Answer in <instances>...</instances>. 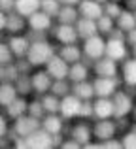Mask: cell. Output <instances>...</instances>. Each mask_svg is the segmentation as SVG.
<instances>
[{
  "instance_id": "83f0119b",
  "label": "cell",
  "mask_w": 136,
  "mask_h": 149,
  "mask_svg": "<svg viewBox=\"0 0 136 149\" xmlns=\"http://www.w3.org/2000/svg\"><path fill=\"white\" fill-rule=\"evenodd\" d=\"M77 19H80L77 6H61V10H59V13H57L55 21L57 23H64V25H76Z\"/></svg>"
},
{
  "instance_id": "4316f807",
  "label": "cell",
  "mask_w": 136,
  "mask_h": 149,
  "mask_svg": "<svg viewBox=\"0 0 136 149\" xmlns=\"http://www.w3.org/2000/svg\"><path fill=\"white\" fill-rule=\"evenodd\" d=\"M17 96H19V93H17L15 83H10V81L0 83V108L2 109L6 108V106H10Z\"/></svg>"
},
{
  "instance_id": "ac0fdd59",
  "label": "cell",
  "mask_w": 136,
  "mask_h": 149,
  "mask_svg": "<svg viewBox=\"0 0 136 149\" xmlns=\"http://www.w3.org/2000/svg\"><path fill=\"white\" fill-rule=\"evenodd\" d=\"M95 106V119H112L115 115V106H114V98L108 96H96L93 100Z\"/></svg>"
},
{
  "instance_id": "c3c4849f",
  "label": "cell",
  "mask_w": 136,
  "mask_h": 149,
  "mask_svg": "<svg viewBox=\"0 0 136 149\" xmlns=\"http://www.w3.org/2000/svg\"><path fill=\"white\" fill-rule=\"evenodd\" d=\"M8 66V64H6ZM6 66H0V83L8 81V76H6Z\"/></svg>"
},
{
  "instance_id": "60d3db41",
  "label": "cell",
  "mask_w": 136,
  "mask_h": 149,
  "mask_svg": "<svg viewBox=\"0 0 136 149\" xmlns=\"http://www.w3.org/2000/svg\"><path fill=\"white\" fill-rule=\"evenodd\" d=\"M10 128H11V121H10V117H8L4 111H0V138L8 136Z\"/></svg>"
},
{
  "instance_id": "11a10c76",
  "label": "cell",
  "mask_w": 136,
  "mask_h": 149,
  "mask_svg": "<svg viewBox=\"0 0 136 149\" xmlns=\"http://www.w3.org/2000/svg\"><path fill=\"white\" fill-rule=\"evenodd\" d=\"M134 15H136V11H134Z\"/></svg>"
},
{
  "instance_id": "f5cc1de1",
  "label": "cell",
  "mask_w": 136,
  "mask_h": 149,
  "mask_svg": "<svg viewBox=\"0 0 136 149\" xmlns=\"http://www.w3.org/2000/svg\"><path fill=\"white\" fill-rule=\"evenodd\" d=\"M4 34H6V32H0V40H4Z\"/></svg>"
},
{
  "instance_id": "52a82bcc",
  "label": "cell",
  "mask_w": 136,
  "mask_h": 149,
  "mask_svg": "<svg viewBox=\"0 0 136 149\" xmlns=\"http://www.w3.org/2000/svg\"><path fill=\"white\" fill-rule=\"evenodd\" d=\"M106 57L121 64L125 58L130 57V45L127 44V40H121V38H106Z\"/></svg>"
},
{
  "instance_id": "db71d44e",
  "label": "cell",
  "mask_w": 136,
  "mask_h": 149,
  "mask_svg": "<svg viewBox=\"0 0 136 149\" xmlns=\"http://www.w3.org/2000/svg\"><path fill=\"white\" fill-rule=\"evenodd\" d=\"M114 2H123V0H114Z\"/></svg>"
},
{
  "instance_id": "9c48e42d",
  "label": "cell",
  "mask_w": 136,
  "mask_h": 149,
  "mask_svg": "<svg viewBox=\"0 0 136 149\" xmlns=\"http://www.w3.org/2000/svg\"><path fill=\"white\" fill-rule=\"evenodd\" d=\"M81 104L83 100L80 96H76L74 93L63 96L61 98V108H59V113L64 117L66 121H72V119H77L80 117V109H81Z\"/></svg>"
},
{
  "instance_id": "4fadbf2b",
  "label": "cell",
  "mask_w": 136,
  "mask_h": 149,
  "mask_svg": "<svg viewBox=\"0 0 136 149\" xmlns=\"http://www.w3.org/2000/svg\"><path fill=\"white\" fill-rule=\"evenodd\" d=\"M119 62L110 57H100L98 61L93 62V74L95 76H106V77H117L119 76Z\"/></svg>"
},
{
  "instance_id": "f907efd6",
  "label": "cell",
  "mask_w": 136,
  "mask_h": 149,
  "mask_svg": "<svg viewBox=\"0 0 136 149\" xmlns=\"http://www.w3.org/2000/svg\"><path fill=\"white\" fill-rule=\"evenodd\" d=\"M130 57L136 58V45H133V47H130Z\"/></svg>"
},
{
  "instance_id": "b9f144b4",
  "label": "cell",
  "mask_w": 136,
  "mask_h": 149,
  "mask_svg": "<svg viewBox=\"0 0 136 149\" xmlns=\"http://www.w3.org/2000/svg\"><path fill=\"white\" fill-rule=\"evenodd\" d=\"M0 10L10 13V11L15 10V0H0Z\"/></svg>"
},
{
  "instance_id": "1f68e13d",
  "label": "cell",
  "mask_w": 136,
  "mask_h": 149,
  "mask_svg": "<svg viewBox=\"0 0 136 149\" xmlns=\"http://www.w3.org/2000/svg\"><path fill=\"white\" fill-rule=\"evenodd\" d=\"M42 104H44V109L45 113H59V108H61V98L57 95H53L51 91L45 93V95L40 96Z\"/></svg>"
},
{
  "instance_id": "6da1fadb",
  "label": "cell",
  "mask_w": 136,
  "mask_h": 149,
  "mask_svg": "<svg viewBox=\"0 0 136 149\" xmlns=\"http://www.w3.org/2000/svg\"><path fill=\"white\" fill-rule=\"evenodd\" d=\"M59 45L55 42H49L47 38L45 40H38V42H32L30 44V49L27 53V58L30 61V64L34 68H44L47 64V61L57 53Z\"/></svg>"
},
{
  "instance_id": "816d5d0a",
  "label": "cell",
  "mask_w": 136,
  "mask_h": 149,
  "mask_svg": "<svg viewBox=\"0 0 136 149\" xmlns=\"http://www.w3.org/2000/svg\"><path fill=\"white\" fill-rule=\"evenodd\" d=\"M96 2H100V4H106V2H108V0H96Z\"/></svg>"
},
{
  "instance_id": "4dcf8cb0",
  "label": "cell",
  "mask_w": 136,
  "mask_h": 149,
  "mask_svg": "<svg viewBox=\"0 0 136 149\" xmlns=\"http://www.w3.org/2000/svg\"><path fill=\"white\" fill-rule=\"evenodd\" d=\"M15 87H17V93L21 96H32L34 95L30 74H19V77L15 79Z\"/></svg>"
},
{
  "instance_id": "74e56055",
  "label": "cell",
  "mask_w": 136,
  "mask_h": 149,
  "mask_svg": "<svg viewBox=\"0 0 136 149\" xmlns=\"http://www.w3.org/2000/svg\"><path fill=\"white\" fill-rule=\"evenodd\" d=\"M95 117V106H93V100H83L80 109V117L77 119H85V121H91Z\"/></svg>"
},
{
  "instance_id": "8992f818",
  "label": "cell",
  "mask_w": 136,
  "mask_h": 149,
  "mask_svg": "<svg viewBox=\"0 0 136 149\" xmlns=\"http://www.w3.org/2000/svg\"><path fill=\"white\" fill-rule=\"evenodd\" d=\"M51 36L55 44L66 45V44H77L80 42V34L76 30V25H64V23H57L51 29Z\"/></svg>"
},
{
  "instance_id": "d6a6232c",
  "label": "cell",
  "mask_w": 136,
  "mask_h": 149,
  "mask_svg": "<svg viewBox=\"0 0 136 149\" xmlns=\"http://www.w3.org/2000/svg\"><path fill=\"white\" fill-rule=\"evenodd\" d=\"M51 93H53V95H57L59 98L70 95V93H72V81H70L68 77H64V79H53Z\"/></svg>"
},
{
  "instance_id": "7c38bea8",
  "label": "cell",
  "mask_w": 136,
  "mask_h": 149,
  "mask_svg": "<svg viewBox=\"0 0 136 149\" xmlns=\"http://www.w3.org/2000/svg\"><path fill=\"white\" fill-rule=\"evenodd\" d=\"M11 128L17 132V136L27 138V136L32 134L34 130L42 128V119H36V117H32V115L27 113V115H23V117H19V119L11 121Z\"/></svg>"
},
{
  "instance_id": "5b68a950",
  "label": "cell",
  "mask_w": 136,
  "mask_h": 149,
  "mask_svg": "<svg viewBox=\"0 0 136 149\" xmlns=\"http://www.w3.org/2000/svg\"><path fill=\"white\" fill-rule=\"evenodd\" d=\"M119 132H117V123L115 119H95L93 121V138L96 142H106L110 138H115Z\"/></svg>"
},
{
  "instance_id": "cb8c5ba5",
  "label": "cell",
  "mask_w": 136,
  "mask_h": 149,
  "mask_svg": "<svg viewBox=\"0 0 136 149\" xmlns=\"http://www.w3.org/2000/svg\"><path fill=\"white\" fill-rule=\"evenodd\" d=\"M57 53L68 62V64H74V62L81 61L83 58V51H81V45L80 44H66V45H61L57 49Z\"/></svg>"
},
{
  "instance_id": "f6af8a7d",
  "label": "cell",
  "mask_w": 136,
  "mask_h": 149,
  "mask_svg": "<svg viewBox=\"0 0 136 149\" xmlns=\"http://www.w3.org/2000/svg\"><path fill=\"white\" fill-rule=\"evenodd\" d=\"M6 19H8V13L0 10V32H4V30H6Z\"/></svg>"
},
{
  "instance_id": "7a4b0ae2",
  "label": "cell",
  "mask_w": 136,
  "mask_h": 149,
  "mask_svg": "<svg viewBox=\"0 0 136 149\" xmlns=\"http://www.w3.org/2000/svg\"><path fill=\"white\" fill-rule=\"evenodd\" d=\"M114 106H115V119H119V117H130V113H133V108L136 104V89L133 87H119L117 93H115L114 96Z\"/></svg>"
},
{
  "instance_id": "f1b7e54d",
  "label": "cell",
  "mask_w": 136,
  "mask_h": 149,
  "mask_svg": "<svg viewBox=\"0 0 136 149\" xmlns=\"http://www.w3.org/2000/svg\"><path fill=\"white\" fill-rule=\"evenodd\" d=\"M38 10H42V0H15V11L25 17H30Z\"/></svg>"
},
{
  "instance_id": "9a60e30c",
  "label": "cell",
  "mask_w": 136,
  "mask_h": 149,
  "mask_svg": "<svg viewBox=\"0 0 136 149\" xmlns=\"http://www.w3.org/2000/svg\"><path fill=\"white\" fill-rule=\"evenodd\" d=\"M44 68L49 72V76H51L53 79H64V77H68V72H70V64L61 57L59 53L53 55Z\"/></svg>"
},
{
  "instance_id": "836d02e7",
  "label": "cell",
  "mask_w": 136,
  "mask_h": 149,
  "mask_svg": "<svg viewBox=\"0 0 136 149\" xmlns=\"http://www.w3.org/2000/svg\"><path fill=\"white\" fill-rule=\"evenodd\" d=\"M96 26H98V34H102V36H106V38H108V34H110L112 30L115 29V19L108 17V15L104 13L102 17L96 19Z\"/></svg>"
},
{
  "instance_id": "ee69618b",
  "label": "cell",
  "mask_w": 136,
  "mask_h": 149,
  "mask_svg": "<svg viewBox=\"0 0 136 149\" xmlns=\"http://www.w3.org/2000/svg\"><path fill=\"white\" fill-rule=\"evenodd\" d=\"M125 40H127V44H129L130 47H133V45H136V26L125 32Z\"/></svg>"
},
{
  "instance_id": "681fc988",
  "label": "cell",
  "mask_w": 136,
  "mask_h": 149,
  "mask_svg": "<svg viewBox=\"0 0 136 149\" xmlns=\"http://www.w3.org/2000/svg\"><path fill=\"white\" fill-rule=\"evenodd\" d=\"M130 119H133V123H136V104L133 108V113H130Z\"/></svg>"
},
{
  "instance_id": "484cf974",
  "label": "cell",
  "mask_w": 136,
  "mask_h": 149,
  "mask_svg": "<svg viewBox=\"0 0 136 149\" xmlns=\"http://www.w3.org/2000/svg\"><path fill=\"white\" fill-rule=\"evenodd\" d=\"M72 93L76 96H80L81 100H95V87H93V79H85V81H77L72 83Z\"/></svg>"
},
{
  "instance_id": "bcb514c9",
  "label": "cell",
  "mask_w": 136,
  "mask_h": 149,
  "mask_svg": "<svg viewBox=\"0 0 136 149\" xmlns=\"http://www.w3.org/2000/svg\"><path fill=\"white\" fill-rule=\"evenodd\" d=\"M63 6H80V2L81 0H59Z\"/></svg>"
},
{
  "instance_id": "ba28073f",
  "label": "cell",
  "mask_w": 136,
  "mask_h": 149,
  "mask_svg": "<svg viewBox=\"0 0 136 149\" xmlns=\"http://www.w3.org/2000/svg\"><path fill=\"white\" fill-rule=\"evenodd\" d=\"M68 136L74 138L76 142H80L81 147H85L91 140H95V138H93V125H89V121H85V119L76 121V123L70 125Z\"/></svg>"
},
{
  "instance_id": "44dd1931",
  "label": "cell",
  "mask_w": 136,
  "mask_h": 149,
  "mask_svg": "<svg viewBox=\"0 0 136 149\" xmlns=\"http://www.w3.org/2000/svg\"><path fill=\"white\" fill-rule=\"evenodd\" d=\"M27 143H29V147H34V149H45V147L49 149L53 147V134H49L44 128H38L32 134L27 136Z\"/></svg>"
},
{
  "instance_id": "2e32d148",
  "label": "cell",
  "mask_w": 136,
  "mask_h": 149,
  "mask_svg": "<svg viewBox=\"0 0 136 149\" xmlns=\"http://www.w3.org/2000/svg\"><path fill=\"white\" fill-rule=\"evenodd\" d=\"M91 72H93V64L89 61H85V58H81V61L74 62V64H70V72H68V79L72 81V83H77V81H85L91 77Z\"/></svg>"
},
{
  "instance_id": "d590c367",
  "label": "cell",
  "mask_w": 136,
  "mask_h": 149,
  "mask_svg": "<svg viewBox=\"0 0 136 149\" xmlns=\"http://www.w3.org/2000/svg\"><path fill=\"white\" fill-rule=\"evenodd\" d=\"M13 61H15V55L11 53L10 45H8L6 38H4V40H0V66H6Z\"/></svg>"
},
{
  "instance_id": "8d00e7d4",
  "label": "cell",
  "mask_w": 136,
  "mask_h": 149,
  "mask_svg": "<svg viewBox=\"0 0 136 149\" xmlns=\"http://www.w3.org/2000/svg\"><path fill=\"white\" fill-rule=\"evenodd\" d=\"M125 10V8L121 6V2H114V0H108L106 4H104V13L108 15V17L112 19H117L119 15H121V11Z\"/></svg>"
},
{
  "instance_id": "d4e9b609",
  "label": "cell",
  "mask_w": 136,
  "mask_h": 149,
  "mask_svg": "<svg viewBox=\"0 0 136 149\" xmlns=\"http://www.w3.org/2000/svg\"><path fill=\"white\" fill-rule=\"evenodd\" d=\"M76 30L80 34V40H85V38H91L95 34H98V26H96L95 19H87V17H80L76 21Z\"/></svg>"
},
{
  "instance_id": "30bf717a",
  "label": "cell",
  "mask_w": 136,
  "mask_h": 149,
  "mask_svg": "<svg viewBox=\"0 0 136 149\" xmlns=\"http://www.w3.org/2000/svg\"><path fill=\"white\" fill-rule=\"evenodd\" d=\"M30 79H32L34 96H42V95H45V93L51 91L53 77L49 76V72L45 68H36L32 74H30Z\"/></svg>"
},
{
  "instance_id": "7dc6e473",
  "label": "cell",
  "mask_w": 136,
  "mask_h": 149,
  "mask_svg": "<svg viewBox=\"0 0 136 149\" xmlns=\"http://www.w3.org/2000/svg\"><path fill=\"white\" fill-rule=\"evenodd\" d=\"M123 2H125L127 10H133V11H136V0H123Z\"/></svg>"
},
{
  "instance_id": "e575fe53",
  "label": "cell",
  "mask_w": 136,
  "mask_h": 149,
  "mask_svg": "<svg viewBox=\"0 0 136 149\" xmlns=\"http://www.w3.org/2000/svg\"><path fill=\"white\" fill-rule=\"evenodd\" d=\"M29 115L36 117V119H42L45 115V109H44V104H42L40 96H34V98L29 100Z\"/></svg>"
},
{
  "instance_id": "ab89813d",
  "label": "cell",
  "mask_w": 136,
  "mask_h": 149,
  "mask_svg": "<svg viewBox=\"0 0 136 149\" xmlns=\"http://www.w3.org/2000/svg\"><path fill=\"white\" fill-rule=\"evenodd\" d=\"M15 66H17L19 74H32L34 66L30 64V61L27 57H21V58H15Z\"/></svg>"
},
{
  "instance_id": "e0dca14e",
  "label": "cell",
  "mask_w": 136,
  "mask_h": 149,
  "mask_svg": "<svg viewBox=\"0 0 136 149\" xmlns=\"http://www.w3.org/2000/svg\"><path fill=\"white\" fill-rule=\"evenodd\" d=\"M29 30V23H27V17L17 11H10L6 19V34H25Z\"/></svg>"
},
{
  "instance_id": "8fae6325",
  "label": "cell",
  "mask_w": 136,
  "mask_h": 149,
  "mask_svg": "<svg viewBox=\"0 0 136 149\" xmlns=\"http://www.w3.org/2000/svg\"><path fill=\"white\" fill-rule=\"evenodd\" d=\"M30 30H38V32H51V29L55 26V17H51L49 13H45L44 10H38L36 13H32L30 17H27Z\"/></svg>"
},
{
  "instance_id": "7bdbcfd3",
  "label": "cell",
  "mask_w": 136,
  "mask_h": 149,
  "mask_svg": "<svg viewBox=\"0 0 136 149\" xmlns=\"http://www.w3.org/2000/svg\"><path fill=\"white\" fill-rule=\"evenodd\" d=\"M102 147H123V143H121V138H110V140H106V142H102Z\"/></svg>"
},
{
  "instance_id": "7402d4cb",
  "label": "cell",
  "mask_w": 136,
  "mask_h": 149,
  "mask_svg": "<svg viewBox=\"0 0 136 149\" xmlns=\"http://www.w3.org/2000/svg\"><path fill=\"white\" fill-rule=\"evenodd\" d=\"M77 11H80V17H87V19H98L104 15V4L96 2V0H81L80 6H77Z\"/></svg>"
},
{
  "instance_id": "d6986e66",
  "label": "cell",
  "mask_w": 136,
  "mask_h": 149,
  "mask_svg": "<svg viewBox=\"0 0 136 149\" xmlns=\"http://www.w3.org/2000/svg\"><path fill=\"white\" fill-rule=\"evenodd\" d=\"M68 121L64 119L61 113H45L42 117V128L47 130L49 134H59V132H64Z\"/></svg>"
},
{
  "instance_id": "603a6c76",
  "label": "cell",
  "mask_w": 136,
  "mask_h": 149,
  "mask_svg": "<svg viewBox=\"0 0 136 149\" xmlns=\"http://www.w3.org/2000/svg\"><path fill=\"white\" fill-rule=\"evenodd\" d=\"M4 113L10 117V121H15V119H19V117L27 115V113H29V96H21L19 95L10 106L4 108Z\"/></svg>"
},
{
  "instance_id": "277c9868",
  "label": "cell",
  "mask_w": 136,
  "mask_h": 149,
  "mask_svg": "<svg viewBox=\"0 0 136 149\" xmlns=\"http://www.w3.org/2000/svg\"><path fill=\"white\" fill-rule=\"evenodd\" d=\"M121 85H123L121 76H117V77L95 76L93 77V87H95V95L96 96H108V98H112Z\"/></svg>"
},
{
  "instance_id": "5bb4252c",
  "label": "cell",
  "mask_w": 136,
  "mask_h": 149,
  "mask_svg": "<svg viewBox=\"0 0 136 149\" xmlns=\"http://www.w3.org/2000/svg\"><path fill=\"white\" fill-rule=\"evenodd\" d=\"M6 42L10 45L11 53L15 55V58L27 57V53L30 49V44H32L27 34H6Z\"/></svg>"
},
{
  "instance_id": "f546056e",
  "label": "cell",
  "mask_w": 136,
  "mask_h": 149,
  "mask_svg": "<svg viewBox=\"0 0 136 149\" xmlns=\"http://www.w3.org/2000/svg\"><path fill=\"white\" fill-rule=\"evenodd\" d=\"M115 26H117V29H121L123 32L134 29V26H136V15H134V11L125 8V10L121 11V15L115 19Z\"/></svg>"
},
{
  "instance_id": "3957f363",
  "label": "cell",
  "mask_w": 136,
  "mask_h": 149,
  "mask_svg": "<svg viewBox=\"0 0 136 149\" xmlns=\"http://www.w3.org/2000/svg\"><path fill=\"white\" fill-rule=\"evenodd\" d=\"M81 51H83V58L93 64L95 61H98L100 57L106 55V36L95 34L91 38L81 40Z\"/></svg>"
},
{
  "instance_id": "ffe728a7",
  "label": "cell",
  "mask_w": 136,
  "mask_h": 149,
  "mask_svg": "<svg viewBox=\"0 0 136 149\" xmlns=\"http://www.w3.org/2000/svg\"><path fill=\"white\" fill-rule=\"evenodd\" d=\"M121 68H119V76H121V81L125 87H133L136 89V58L129 57L121 62Z\"/></svg>"
},
{
  "instance_id": "f35d334b",
  "label": "cell",
  "mask_w": 136,
  "mask_h": 149,
  "mask_svg": "<svg viewBox=\"0 0 136 149\" xmlns=\"http://www.w3.org/2000/svg\"><path fill=\"white\" fill-rule=\"evenodd\" d=\"M61 6H63V4H61L59 0H42V10H44L45 13H49L51 17H57Z\"/></svg>"
}]
</instances>
